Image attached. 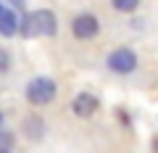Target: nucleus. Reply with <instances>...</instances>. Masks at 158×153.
I'll return each mask as SVG.
<instances>
[{
  "mask_svg": "<svg viewBox=\"0 0 158 153\" xmlns=\"http://www.w3.org/2000/svg\"><path fill=\"white\" fill-rule=\"evenodd\" d=\"M106 63L113 74H132L137 69V53L132 48H116V50L108 53Z\"/></svg>",
  "mask_w": 158,
  "mask_h": 153,
  "instance_id": "3",
  "label": "nucleus"
},
{
  "mask_svg": "<svg viewBox=\"0 0 158 153\" xmlns=\"http://www.w3.org/2000/svg\"><path fill=\"white\" fill-rule=\"evenodd\" d=\"M111 3L118 13H135L137 6H140V0H111Z\"/></svg>",
  "mask_w": 158,
  "mask_h": 153,
  "instance_id": "8",
  "label": "nucleus"
},
{
  "mask_svg": "<svg viewBox=\"0 0 158 153\" xmlns=\"http://www.w3.org/2000/svg\"><path fill=\"white\" fill-rule=\"evenodd\" d=\"M153 153H158V137L153 140Z\"/></svg>",
  "mask_w": 158,
  "mask_h": 153,
  "instance_id": "12",
  "label": "nucleus"
},
{
  "mask_svg": "<svg viewBox=\"0 0 158 153\" xmlns=\"http://www.w3.org/2000/svg\"><path fill=\"white\" fill-rule=\"evenodd\" d=\"M98 108H100V100H98V95H92V92H79L71 100V111L77 113L79 119H90Z\"/></svg>",
  "mask_w": 158,
  "mask_h": 153,
  "instance_id": "5",
  "label": "nucleus"
},
{
  "mask_svg": "<svg viewBox=\"0 0 158 153\" xmlns=\"http://www.w3.org/2000/svg\"><path fill=\"white\" fill-rule=\"evenodd\" d=\"M24 132H27L32 140H40L42 132H45V121L40 119V116H27V119H24Z\"/></svg>",
  "mask_w": 158,
  "mask_h": 153,
  "instance_id": "7",
  "label": "nucleus"
},
{
  "mask_svg": "<svg viewBox=\"0 0 158 153\" xmlns=\"http://www.w3.org/2000/svg\"><path fill=\"white\" fill-rule=\"evenodd\" d=\"M56 95H58V85L50 77H34L27 85V100L32 106H48L56 100Z\"/></svg>",
  "mask_w": 158,
  "mask_h": 153,
  "instance_id": "2",
  "label": "nucleus"
},
{
  "mask_svg": "<svg viewBox=\"0 0 158 153\" xmlns=\"http://www.w3.org/2000/svg\"><path fill=\"white\" fill-rule=\"evenodd\" d=\"M8 6H11V11H24V8H27V3H24V0H6Z\"/></svg>",
  "mask_w": 158,
  "mask_h": 153,
  "instance_id": "11",
  "label": "nucleus"
},
{
  "mask_svg": "<svg viewBox=\"0 0 158 153\" xmlns=\"http://www.w3.org/2000/svg\"><path fill=\"white\" fill-rule=\"evenodd\" d=\"M19 32L24 34V37H53V34L58 32V19L53 11H48V8H40V11H32L27 13V16L21 19V24H19Z\"/></svg>",
  "mask_w": 158,
  "mask_h": 153,
  "instance_id": "1",
  "label": "nucleus"
},
{
  "mask_svg": "<svg viewBox=\"0 0 158 153\" xmlns=\"http://www.w3.org/2000/svg\"><path fill=\"white\" fill-rule=\"evenodd\" d=\"M11 148H13V135H11V132H3V130H0V151H11Z\"/></svg>",
  "mask_w": 158,
  "mask_h": 153,
  "instance_id": "9",
  "label": "nucleus"
},
{
  "mask_svg": "<svg viewBox=\"0 0 158 153\" xmlns=\"http://www.w3.org/2000/svg\"><path fill=\"white\" fill-rule=\"evenodd\" d=\"M0 153H11V151H0Z\"/></svg>",
  "mask_w": 158,
  "mask_h": 153,
  "instance_id": "14",
  "label": "nucleus"
},
{
  "mask_svg": "<svg viewBox=\"0 0 158 153\" xmlns=\"http://www.w3.org/2000/svg\"><path fill=\"white\" fill-rule=\"evenodd\" d=\"M0 124H3V113H0Z\"/></svg>",
  "mask_w": 158,
  "mask_h": 153,
  "instance_id": "13",
  "label": "nucleus"
},
{
  "mask_svg": "<svg viewBox=\"0 0 158 153\" xmlns=\"http://www.w3.org/2000/svg\"><path fill=\"white\" fill-rule=\"evenodd\" d=\"M8 69H11V56H8V53L0 48V74H6Z\"/></svg>",
  "mask_w": 158,
  "mask_h": 153,
  "instance_id": "10",
  "label": "nucleus"
},
{
  "mask_svg": "<svg viewBox=\"0 0 158 153\" xmlns=\"http://www.w3.org/2000/svg\"><path fill=\"white\" fill-rule=\"evenodd\" d=\"M16 32H19L16 13H13L11 8H3V13H0V34H3V37H13Z\"/></svg>",
  "mask_w": 158,
  "mask_h": 153,
  "instance_id": "6",
  "label": "nucleus"
},
{
  "mask_svg": "<svg viewBox=\"0 0 158 153\" xmlns=\"http://www.w3.org/2000/svg\"><path fill=\"white\" fill-rule=\"evenodd\" d=\"M98 32H100V21H98L95 13H79V16H74L71 34L77 40H92Z\"/></svg>",
  "mask_w": 158,
  "mask_h": 153,
  "instance_id": "4",
  "label": "nucleus"
}]
</instances>
